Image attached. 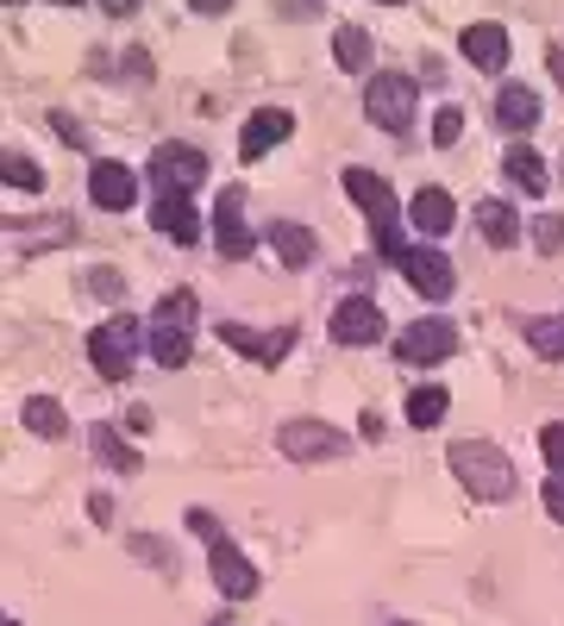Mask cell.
I'll return each mask as SVG.
<instances>
[{
    "instance_id": "obj_1",
    "label": "cell",
    "mask_w": 564,
    "mask_h": 626,
    "mask_svg": "<svg viewBox=\"0 0 564 626\" xmlns=\"http://www.w3.org/2000/svg\"><path fill=\"white\" fill-rule=\"evenodd\" d=\"M445 464H452V476H458L477 501H514V489H520L514 457L502 445H489V439H458Z\"/></svg>"
},
{
    "instance_id": "obj_2",
    "label": "cell",
    "mask_w": 564,
    "mask_h": 626,
    "mask_svg": "<svg viewBox=\"0 0 564 626\" xmlns=\"http://www.w3.org/2000/svg\"><path fill=\"white\" fill-rule=\"evenodd\" d=\"M345 195L364 207V220H370V232H377V250H383L389 263H402L408 245H402V200H395V188H389L377 170L352 163V170H345Z\"/></svg>"
},
{
    "instance_id": "obj_3",
    "label": "cell",
    "mask_w": 564,
    "mask_h": 626,
    "mask_svg": "<svg viewBox=\"0 0 564 626\" xmlns=\"http://www.w3.org/2000/svg\"><path fill=\"white\" fill-rule=\"evenodd\" d=\"M188 532H195V539L207 545V564H213V582H220V596H226V601H252V596H257V564L226 539V526L213 520L207 507H188Z\"/></svg>"
},
{
    "instance_id": "obj_4",
    "label": "cell",
    "mask_w": 564,
    "mask_h": 626,
    "mask_svg": "<svg viewBox=\"0 0 564 626\" xmlns=\"http://www.w3.org/2000/svg\"><path fill=\"white\" fill-rule=\"evenodd\" d=\"M151 332H145V320H132V314H113L107 326H95L88 332V364L107 376V382H126L132 376V357H138V345H145Z\"/></svg>"
},
{
    "instance_id": "obj_5",
    "label": "cell",
    "mask_w": 564,
    "mask_h": 626,
    "mask_svg": "<svg viewBox=\"0 0 564 626\" xmlns=\"http://www.w3.org/2000/svg\"><path fill=\"white\" fill-rule=\"evenodd\" d=\"M151 195H195L207 175H213V163H207V150L201 145H157L151 150Z\"/></svg>"
},
{
    "instance_id": "obj_6",
    "label": "cell",
    "mask_w": 564,
    "mask_h": 626,
    "mask_svg": "<svg viewBox=\"0 0 564 626\" xmlns=\"http://www.w3.org/2000/svg\"><path fill=\"white\" fill-rule=\"evenodd\" d=\"M364 113H370L377 132H408V120H414V75H402V70L370 75V88H364Z\"/></svg>"
},
{
    "instance_id": "obj_7",
    "label": "cell",
    "mask_w": 564,
    "mask_h": 626,
    "mask_svg": "<svg viewBox=\"0 0 564 626\" xmlns=\"http://www.w3.org/2000/svg\"><path fill=\"white\" fill-rule=\"evenodd\" d=\"M282 457H295V464H320V457H345L352 451V432H339L327 420H289L277 432Z\"/></svg>"
},
{
    "instance_id": "obj_8",
    "label": "cell",
    "mask_w": 564,
    "mask_h": 626,
    "mask_svg": "<svg viewBox=\"0 0 564 626\" xmlns=\"http://www.w3.org/2000/svg\"><path fill=\"white\" fill-rule=\"evenodd\" d=\"M213 245H220L226 263L257 250V232L245 225V188H220V200H213Z\"/></svg>"
},
{
    "instance_id": "obj_9",
    "label": "cell",
    "mask_w": 564,
    "mask_h": 626,
    "mask_svg": "<svg viewBox=\"0 0 564 626\" xmlns=\"http://www.w3.org/2000/svg\"><path fill=\"white\" fill-rule=\"evenodd\" d=\"M452 351H458V326L439 320V314L433 320H414L408 332L395 339V357H402V364H445Z\"/></svg>"
},
{
    "instance_id": "obj_10",
    "label": "cell",
    "mask_w": 564,
    "mask_h": 626,
    "mask_svg": "<svg viewBox=\"0 0 564 626\" xmlns=\"http://www.w3.org/2000/svg\"><path fill=\"white\" fill-rule=\"evenodd\" d=\"M333 345H377L389 332V320H383V307L377 300H364V295H352V300H339L333 307Z\"/></svg>"
},
{
    "instance_id": "obj_11",
    "label": "cell",
    "mask_w": 564,
    "mask_h": 626,
    "mask_svg": "<svg viewBox=\"0 0 564 626\" xmlns=\"http://www.w3.org/2000/svg\"><path fill=\"white\" fill-rule=\"evenodd\" d=\"M395 270L408 275V282H414V289H420L427 300H445L452 289H458V270H452V263H445L433 245H408V257H402Z\"/></svg>"
},
{
    "instance_id": "obj_12",
    "label": "cell",
    "mask_w": 564,
    "mask_h": 626,
    "mask_svg": "<svg viewBox=\"0 0 564 626\" xmlns=\"http://www.w3.org/2000/svg\"><path fill=\"white\" fill-rule=\"evenodd\" d=\"M289 132H295V113H289V107H257L252 120H245V132H238V157L257 163V157H263V150H277Z\"/></svg>"
},
{
    "instance_id": "obj_13",
    "label": "cell",
    "mask_w": 564,
    "mask_h": 626,
    "mask_svg": "<svg viewBox=\"0 0 564 626\" xmlns=\"http://www.w3.org/2000/svg\"><path fill=\"white\" fill-rule=\"evenodd\" d=\"M88 200L107 207V213H126L132 200H138V175H132L126 163H113V157H107V163L88 170Z\"/></svg>"
},
{
    "instance_id": "obj_14",
    "label": "cell",
    "mask_w": 564,
    "mask_h": 626,
    "mask_svg": "<svg viewBox=\"0 0 564 626\" xmlns=\"http://www.w3.org/2000/svg\"><path fill=\"white\" fill-rule=\"evenodd\" d=\"M220 339H226L232 351H245V357H263V364L277 370L282 357H289V345H295V326H277L270 339H257L252 326H238V320H220Z\"/></svg>"
},
{
    "instance_id": "obj_15",
    "label": "cell",
    "mask_w": 564,
    "mask_h": 626,
    "mask_svg": "<svg viewBox=\"0 0 564 626\" xmlns=\"http://www.w3.org/2000/svg\"><path fill=\"white\" fill-rule=\"evenodd\" d=\"M408 220L420 225V232H427V238H445V232H452V225H458V200L445 195V188H439V182H427V188H420V195L408 200Z\"/></svg>"
},
{
    "instance_id": "obj_16",
    "label": "cell",
    "mask_w": 564,
    "mask_h": 626,
    "mask_svg": "<svg viewBox=\"0 0 564 626\" xmlns=\"http://www.w3.org/2000/svg\"><path fill=\"white\" fill-rule=\"evenodd\" d=\"M477 232H483V245H495V250H508V245H520L527 238V220L514 213L508 200H477Z\"/></svg>"
},
{
    "instance_id": "obj_17",
    "label": "cell",
    "mask_w": 564,
    "mask_h": 626,
    "mask_svg": "<svg viewBox=\"0 0 564 626\" xmlns=\"http://www.w3.org/2000/svg\"><path fill=\"white\" fill-rule=\"evenodd\" d=\"M263 238H270V250L282 257V270H308L314 250H320V245H314V232L302 220H270V225H263Z\"/></svg>"
},
{
    "instance_id": "obj_18",
    "label": "cell",
    "mask_w": 564,
    "mask_h": 626,
    "mask_svg": "<svg viewBox=\"0 0 564 626\" xmlns=\"http://www.w3.org/2000/svg\"><path fill=\"white\" fill-rule=\"evenodd\" d=\"M151 225H163L176 245L201 238V213H195V200H182V195H151Z\"/></svg>"
},
{
    "instance_id": "obj_19",
    "label": "cell",
    "mask_w": 564,
    "mask_h": 626,
    "mask_svg": "<svg viewBox=\"0 0 564 626\" xmlns=\"http://www.w3.org/2000/svg\"><path fill=\"white\" fill-rule=\"evenodd\" d=\"M464 57H470V63H477V70H502V63H508V25H464Z\"/></svg>"
},
{
    "instance_id": "obj_20",
    "label": "cell",
    "mask_w": 564,
    "mask_h": 626,
    "mask_svg": "<svg viewBox=\"0 0 564 626\" xmlns=\"http://www.w3.org/2000/svg\"><path fill=\"white\" fill-rule=\"evenodd\" d=\"M495 120L508 125V132H534L539 125V95L534 88H520V82L495 88Z\"/></svg>"
},
{
    "instance_id": "obj_21",
    "label": "cell",
    "mask_w": 564,
    "mask_h": 626,
    "mask_svg": "<svg viewBox=\"0 0 564 626\" xmlns=\"http://www.w3.org/2000/svg\"><path fill=\"white\" fill-rule=\"evenodd\" d=\"M20 426H26L32 439H63V432H70V414H63V401L57 395H26Z\"/></svg>"
},
{
    "instance_id": "obj_22",
    "label": "cell",
    "mask_w": 564,
    "mask_h": 626,
    "mask_svg": "<svg viewBox=\"0 0 564 626\" xmlns=\"http://www.w3.org/2000/svg\"><path fill=\"white\" fill-rule=\"evenodd\" d=\"M502 170H508V175H514V188H527V195H545V182H552V175H545V157H539L534 145H520V138L508 145Z\"/></svg>"
},
{
    "instance_id": "obj_23",
    "label": "cell",
    "mask_w": 564,
    "mask_h": 626,
    "mask_svg": "<svg viewBox=\"0 0 564 626\" xmlns=\"http://www.w3.org/2000/svg\"><path fill=\"white\" fill-rule=\"evenodd\" d=\"M333 57H339V70H345V75H364V70H370V57H377V45H370V32H364V25H339V32H333Z\"/></svg>"
},
{
    "instance_id": "obj_24",
    "label": "cell",
    "mask_w": 564,
    "mask_h": 626,
    "mask_svg": "<svg viewBox=\"0 0 564 626\" xmlns=\"http://www.w3.org/2000/svg\"><path fill=\"white\" fill-rule=\"evenodd\" d=\"M7 245H13V250L70 245V220H20V225H7Z\"/></svg>"
},
{
    "instance_id": "obj_25",
    "label": "cell",
    "mask_w": 564,
    "mask_h": 626,
    "mask_svg": "<svg viewBox=\"0 0 564 626\" xmlns=\"http://www.w3.org/2000/svg\"><path fill=\"white\" fill-rule=\"evenodd\" d=\"M195 320H201V300L188 295V289L163 295L157 300V314H151V326H176V332H195Z\"/></svg>"
},
{
    "instance_id": "obj_26",
    "label": "cell",
    "mask_w": 564,
    "mask_h": 626,
    "mask_svg": "<svg viewBox=\"0 0 564 626\" xmlns=\"http://www.w3.org/2000/svg\"><path fill=\"white\" fill-rule=\"evenodd\" d=\"M445 407H452V395L439 389V382H420L408 395V426H439L445 420Z\"/></svg>"
},
{
    "instance_id": "obj_27",
    "label": "cell",
    "mask_w": 564,
    "mask_h": 626,
    "mask_svg": "<svg viewBox=\"0 0 564 626\" xmlns=\"http://www.w3.org/2000/svg\"><path fill=\"white\" fill-rule=\"evenodd\" d=\"M145 351H151L163 370H182V364H188V332H176V326H151Z\"/></svg>"
},
{
    "instance_id": "obj_28",
    "label": "cell",
    "mask_w": 564,
    "mask_h": 626,
    "mask_svg": "<svg viewBox=\"0 0 564 626\" xmlns=\"http://www.w3.org/2000/svg\"><path fill=\"white\" fill-rule=\"evenodd\" d=\"M88 445H95V457H101V464H113L120 476H132V470H138V451H132L126 439L113 432V426H95V439H88Z\"/></svg>"
},
{
    "instance_id": "obj_29",
    "label": "cell",
    "mask_w": 564,
    "mask_h": 626,
    "mask_svg": "<svg viewBox=\"0 0 564 626\" xmlns=\"http://www.w3.org/2000/svg\"><path fill=\"white\" fill-rule=\"evenodd\" d=\"M527 345L539 357H564V314H534L527 320Z\"/></svg>"
},
{
    "instance_id": "obj_30",
    "label": "cell",
    "mask_w": 564,
    "mask_h": 626,
    "mask_svg": "<svg viewBox=\"0 0 564 626\" xmlns=\"http://www.w3.org/2000/svg\"><path fill=\"white\" fill-rule=\"evenodd\" d=\"M0 175H7V182H13V188H26V195H38V188H45V170H38V163H32V157H20V150H13V157H7V163H0Z\"/></svg>"
},
{
    "instance_id": "obj_31",
    "label": "cell",
    "mask_w": 564,
    "mask_h": 626,
    "mask_svg": "<svg viewBox=\"0 0 564 626\" xmlns=\"http://www.w3.org/2000/svg\"><path fill=\"white\" fill-rule=\"evenodd\" d=\"M539 457L552 464V476H564V420L539 426Z\"/></svg>"
},
{
    "instance_id": "obj_32",
    "label": "cell",
    "mask_w": 564,
    "mask_h": 626,
    "mask_svg": "<svg viewBox=\"0 0 564 626\" xmlns=\"http://www.w3.org/2000/svg\"><path fill=\"white\" fill-rule=\"evenodd\" d=\"M534 245L552 257V250H564V213H539L534 220Z\"/></svg>"
},
{
    "instance_id": "obj_33",
    "label": "cell",
    "mask_w": 564,
    "mask_h": 626,
    "mask_svg": "<svg viewBox=\"0 0 564 626\" xmlns=\"http://www.w3.org/2000/svg\"><path fill=\"white\" fill-rule=\"evenodd\" d=\"M458 132H464V107H439V120H433V145H439V150H452V145H458Z\"/></svg>"
},
{
    "instance_id": "obj_34",
    "label": "cell",
    "mask_w": 564,
    "mask_h": 626,
    "mask_svg": "<svg viewBox=\"0 0 564 626\" xmlns=\"http://www.w3.org/2000/svg\"><path fill=\"white\" fill-rule=\"evenodd\" d=\"M88 295H95V300H120V295H126V275H120V270H88Z\"/></svg>"
},
{
    "instance_id": "obj_35",
    "label": "cell",
    "mask_w": 564,
    "mask_h": 626,
    "mask_svg": "<svg viewBox=\"0 0 564 626\" xmlns=\"http://www.w3.org/2000/svg\"><path fill=\"white\" fill-rule=\"evenodd\" d=\"M539 501H545V514L564 526V476H545V489H539Z\"/></svg>"
},
{
    "instance_id": "obj_36",
    "label": "cell",
    "mask_w": 564,
    "mask_h": 626,
    "mask_svg": "<svg viewBox=\"0 0 564 626\" xmlns=\"http://www.w3.org/2000/svg\"><path fill=\"white\" fill-rule=\"evenodd\" d=\"M51 132H63V138H70L76 150H88V132H82V125L70 120V113H51Z\"/></svg>"
},
{
    "instance_id": "obj_37",
    "label": "cell",
    "mask_w": 564,
    "mask_h": 626,
    "mask_svg": "<svg viewBox=\"0 0 564 626\" xmlns=\"http://www.w3.org/2000/svg\"><path fill=\"white\" fill-rule=\"evenodd\" d=\"M132 551H138V557H151V564H163V570H170V551L157 545V539H132Z\"/></svg>"
},
{
    "instance_id": "obj_38",
    "label": "cell",
    "mask_w": 564,
    "mask_h": 626,
    "mask_svg": "<svg viewBox=\"0 0 564 626\" xmlns=\"http://www.w3.org/2000/svg\"><path fill=\"white\" fill-rule=\"evenodd\" d=\"M126 70H132V82H145L151 75V50H126Z\"/></svg>"
},
{
    "instance_id": "obj_39",
    "label": "cell",
    "mask_w": 564,
    "mask_h": 626,
    "mask_svg": "<svg viewBox=\"0 0 564 626\" xmlns=\"http://www.w3.org/2000/svg\"><path fill=\"white\" fill-rule=\"evenodd\" d=\"M88 514H95L101 526H113V495H88Z\"/></svg>"
},
{
    "instance_id": "obj_40",
    "label": "cell",
    "mask_w": 564,
    "mask_h": 626,
    "mask_svg": "<svg viewBox=\"0 0 564 626\" xmlns=\"http://www.w3.org/2000/svg\"><path fill=\"white\" fill-rule=\"evenodd\" d=\"M545 70L559 75V88H564V45H552V50H545Z\"/></svg>"
},
{
    "instance_id": "obj_41",
    "label": "cell",
    "mask_w": 564,
    "mask_h": 626,
    "mask_svg": "<svg viewBox=\"0 0 564 626\" xmlns=\"http://www.w3.org/2000/svg\"><path fill=\"white\" fill-rule=\"evenodd\" d=\"M107 13H113V20H126V13H138V0H101Z\"/></svg>"
},
{
    "instance_id": "obj_42",
    "label": "cell",
    "mask_w": 564,
    "mask_h": 626,
    "mask_svg": "<svg viewBox=\"0 0 564 626\" xmlns=\"http://www.w3.org/2000/svg\"><path fill=\"white\" fill-rule=\"evenodd\" d=\"M188 7H195V13H226L232 0H188Z\"/></svg>"
},
{
    "instance_id": "obj_43",
    "label": "cell",
    "mask_w": 564,
    "mask_h": 626,
    "mask_svg": "<svg viewBox=\"0 0 564 626\" xmlns=\"http://www.w3.org/2000/svg\"><path fill=\"white\" fill-rule=\"evenodd\" d=\"M57 7H82V0H57Z\"/></svg>"
},
{
    "instance_id": "obj_44",
    "label": "cell",
    "mask_w": 564,
    "mask_h": 626,
    "mask_svg": "<svg viewBox=\"0 0 564 626\" xmlns=\"http://www.w3.org/2000/svg\"><path fill=\"white\" fill-rule=\"evenodd\" d=\"M207 626H232V621H207Z\"/></svg>"
},
{
    "instance_id": "obj_45",
    "label": "cell",
    "mask_w": 564,
    "mask_h": 626,
    "mask_svg": "<svg viewBox=\"0 0 564 626\" xmlns=\"http://www.w3.org/2000/svg\"><path fill=\"white\" fill-rule=\"evenodd\" d=\"M383 7H402V0H383Z\"/></svg>"
},
{
    "instance_id": "obj_46",
    "label": "cell",
    "mask_w": 564,
    "mask_h": 626,
    "mask_svg": "<svg viewBox=\"0 0 564 626\" xmlns=\"http://www.w3.org/2000/svg\"><path fill=\"white\" fill-rule=\"evenodd\" d=\"M389 626H408V621H389Z\"/></svg>"
}]
</instances>
